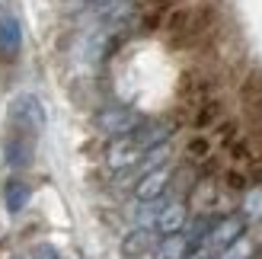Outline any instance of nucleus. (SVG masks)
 I'll list each match as a JSON object with an SVG mask.
<instances>
[{
  "label": "nucleus",
  "mask_w": 262,
  "mask_h": 259,
  "mask_svg": "<svg viewBox=\"0 0 262 259\" xmlns=\"http://www.w3.org/2000/svg\"><path fill=\"white\" fill-rule=\"evenodd\" d=\"M10 122L26 135H38L45 128V106L32 93H19L10 102Z\"/></svg>",
  "instance_id": "1"
},
{
  "label": "nucleus",
  "mask_w": 262,
  "mask_h": 259,
  "mask_svg": "<svg viewBox=\"0 0 262 259\" xmlns=\"http://www.w3.org/2000/svg\"><path fill=\"white\" fill-rule=\"evenodd\" d=\"M96 125H99L106 135H112V138H125V135H131V132L141 125V115H138L135 109H128V106H109V109L99 112Z\"/></svg>",
  "instance_id": "2"
},
{
  "label": "nucleus",
  "mask_w": 262,
  "mask_h": 259,
  "mask_svg": "<svg viewBox=\"0 0 262 259\" xmlns=\"http://www.w3.org/2000/svg\"><path fill=\"white\" fill-rule=\"evenodd\" d=\"M243 218H224V221H217V224H211V230H208V237H205V247L211 250V253H224L233 240H240L243 237Z\"/></svg>",
  "instance_id": "3"
},
{
  "label": "nucleus",
  "mask_w": 262,
  "mask_h": 259,
  "mask_svg": "<svg viewBox=\"0 0 262 259\" xmlns=\"http://www.w3.org/2000/svg\"><path fill=\"white\" fill-rule=\"evenodd\" d=\"M23 51V26L13 13H0V58L13 61Z\"/></svg>",
  "instance_id": "4"
},
{
  "label": "nucleus",
  "mask_w": 262,
  "mask_h": 259,
  "mask_svg": "<svg viewBox=\"0 0 262 259\" xmlns=\"http://www.w3.org/2000/svg\"><path fill=\"white\" fill-rule=\"evenodd\" d=\"M141 157H144V150L138 147V141L131 138V135L115 138L112 147H109V154H106V160H109L112 170H128V166H135Z\"/></svg>",
  "instance_id": "5"
},
{
  "label": "nucleus",
  "mask_w": 262,
  "mask_h": 259,
  "mask_svg": "<svg viewBox=\"0 0 262 259\" xmlns=\"http://www.w3.org/2000/svg\"><path fill=\"white\" fill-rule=\"evenodd\" d=\"M166 183H169V170H166V166H157V170L144 173V176L138 179V186H135L138 202H154V199H160L163 189H166Z\"/></svg>",
  "instance_id": "6"
},
{
  "label": "nucleus",
  "mask_w": 262,
  "mask_h": 259,
  "mask_svg": "<svg viewBox=\"0 0 262 259\" xmlns=\"http://www.w3.org/2000/svg\"><path fill=\"white\" fill-rule=\"evenodd\" d=\"M154 227L160 230V234H166V237L179 234V230L186 227V205H182V202H166L160 208V214H157Z\"/></svg>",
  "instance_id": "7"
},
{
  "label": "nucleus",
  "mask_w": 262,
  "mask_h": 259,
  "mask_svg": "<svg viewBox=\"0 0 262 259\" xmlns=\"http://www.w3.org/2000/svg\"><path fill=\"white\" fill-rule=\"evenodd\" d=\"M29 196H32V189L26 186L23 179H10V183H7V192H4L7 211H10V214H19L26 205H29Z\"/></svg>",
  "instance_id": "8"
},
{
  "label": "nucleus",
  "mask_w": 262,
  "mask_h": 259,
  "mask_svg": "<svg viewBox=\"0 0 262 259\" xmlns=\"http://www.w3.org/2000/svg\"><path fill=\"white\" fill-rule=\"evenodd\" d=\"M7 163L13 166V170H23V166L32 163V144L29 138H13L7 144Z\"/></svg>",
  "instance_id": "9"
},
{
  "label": "nucleus",
  "mask_w": 262,
  "mask_h": 259,
  "mask_svg": "<svg viewBox=\"0 0 262 259\" xmlns=\"http://www.w3.org/2000/svg\"><path fill=\"white\" fill-rule=\"evenodd\" d=\"M189 256V237L169 234L160 247H157V259H186Z\"/></svg>",
  "instance_id": "10"
},
{
  "label": "nucleus",
  "mask_w": 262,
  "mask_h": 259,
  "mask_svg": "<svg viewBox=\"0 0 262 259\" xmlns=\"http://www.w3.org/2000/svg\"><path fill=\"white\" fill-rule=\"evenodd\" d=\"M144 250H150V230L147 227H138L122 240V253L125 256H141Z\"/></svg>",
  "instance_id": "11"
},
{
  "label": "nucleus",
  "mask_w": 262,
  "mask_h": 259,
  "mask_svg": "<svg viewBox=\"0 0 262 259\" xmlns=\"http://www.w3.org/2000/svg\"><path fill=\"white\" fill-rule=\"evenodd\" d=\"M243 214H246V221H262V189H253L243 199Z\"/></svg>",
  "instance_id": "12"
},
{
  "label": "nucleus",
  "mask_w": 262,
  "mask_h": 259,
  "mask_svg": "<svg viewBox=\"0 0 262 259\" xmlns=\"http://www.w3.org/2000/svg\"><path fill=\"white\" fill-rule=\"evenodd\" d=\"M250 253H253V247H250V240H233L230 243V247L224 250V256H221V259H250Z\"/></svg>",
  "instance_id": "13"
},
{
  "label": "nucleus",
  "mask_w": 262,
  "mask_h": 259,
  "mask_svg": "<svg viewBox=\"0 0 262 259\" xmlns=\"http://www.w3.org/2000/svg\"><path fill=\"white\" fill-rule=\"evenodd\" d=\"M35 259H61L55 247H48V243H42V247H35Z\"/></svg>",
  "instance_id": "14"
},
{
  "label": "nucleus",
  "mask_w": 262,
  "mask_h": 259,
  "mask_svg": "<svg viewBox=\"0 0 262 259\" xmlns=\"http://www.w3.org/2000/svg\"><path fill=\"white\" fill-rule=\"evenodd\" d=\"M189 259H214V253L208 250V247H199V250H195V253H192Z\"/></svg>",
  "instance_id": "15"
},
{
  "label": "nucleus",
  "mask_w": 262,
  "mask_h": 259,
  "mask_svg": "<svg viewBox=\"0 0 262 259\" xmlns=\"http://www.w3.org/2000/svg\"><path fill=\"white\" fill-rule=\"evenodd\" d=\"M83 4H90V7H96V4H109V0H83Z\"/></svg>",
  "instance_id": "16"
}]
</instances>
